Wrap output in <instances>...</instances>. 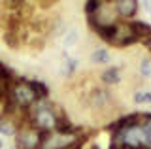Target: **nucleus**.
Segmentation results:
<instances>
[{"mask_svg":"<svg viewBox=\"0 0 151 149\" xmlns=\"http://www.w3.org/2000/svg\"><path fill=\"white\" fill-rule=\"evenodd\" d=\"M89 23H91V27L98 32V36H100L102 40L110 42V44H113V42H115L119 23H111V25H96V23H93V21H89Z\"/></svg>","mask_w":151,"mask_h":149,"instance_id":"obj_4","label":"nucleus"},{"mask_svg":"<svg viewBox=\"0 0 151 149\" xmlns=\"http://www.w3.org/2000/svg\"><path fill=\"white\" fill-rule=\"evenodd\" d=\"M91 59H93V62H108L110 60V53H108L106 49H96L94 53L91 55Z\"/></svg>","mask_w":151,"mask_h":149,"instance_id":"obj_9","label":"nucleus"},{"mask_svg":"<svg viewBox=\"0 0 151 149\" xmlns=\"http://www.w3.org/2000/svg\"><path fill=\"white\" fill-rule=\"evenodd\" d=\"M28 87H30V91H32V95L36 96V100H45L47 98V95H49V89H47V85L45 83H42V81H28Z\"/></svg>","mask_w":151,"mask_h":149,"instance_id":"obj_6","label":"nucleus"},{"mask_svg":"<svg viewBox=\"0 0 151 149\" xmlns=\"http://www.w3.org/2000/svg\"><path fill=\"white\" fill-rule=\"evenodd\" d=\"M136 104H151V92L149 91H138L134 95Z\"/></svg>","mask_w":151,"mask_h":149,"instance_id":"obj_11","label":"nucleus"},{"mask_svg":"<svg viewBox=\"0 0 151 149\" xmlns=\"http://www.w3.org/2000/svg\"><path fill=\"white\" fill-rule=\"evenodd\" d=\"M140 74L144 77H149L151 76V60L149 59H144L142 60V64H140Z\"/></svg>","mask_w":151,"mask_h":149,"instance_id":"obj_13","label":"nucleus"},{"mask_svg":"<svg viewBox=\"0 0 151 149\" xmlns=\"http://www.w3.org/2000/svg\"><path fill=\"white\" fill-rule=\"evenodd\" d=\"M129 27H130L132 34L136 36V40H147L151 36V25H147L144 21H130Z\"/></svg>","mask_w":151,"mask_h":149,"instance_id":"obj_5","label":"nucleus"},{"mask_svg":"<svg viewBox=\"0 0 151 149\" xmlns=\"http://www.w3.org/2000/svg\"><path fill=\"white\" fill-rule=\"evenodd\" d=\"M57 117H59V115H57L47 104L42 102V104L34 110V113H32V125L36 127V130H42V132H51V130H55Z\"/></svg>","mask_w":151,"mask_h":149,"instance_id":"obj_1","label":"nucleus"},{"mask_svg":"<svg viewBox=\"0 0 151 149\" xmlns=\"http://www.w3.org/2000/svg\"><path fill=\"white\" fill-rule=\"evenodd\" d=\"M100 6H102L100 0H89L85 4V11H87V15H94V13L100 11Z\"/></svg>","mask_w":151,"mask_h":149,"instance_id":"obj_10","label":"nucleus"},{"mask_svg":"<svg viewBox=\"0 0 151 149\" xmlns=\"http://www.w3.org/2000/svg\"><path fill=\"white\" fill-rule=\"evenodd\" d=\"M113 10L119 17L123 19H129V17L136 15V11H138V6L140 4L136 2V0H117V2H113Z\"/></svg>","mask_w":151,"mask_h":149,"instance_id":"obj_3","label":"nucleus"},{"mask_svg":"<svg viewBox=\"0 0 151 149\" xmlns=\"http://www.w3.org/2000/svg\"><path fill=\"white\" fill-rule=\"evenodd\" d=\"M110 98H111L110 92L98 89V91H94L93 95H91V104L94 106V108H102V106H106L108 102H110Z\"/></svg>","mask_w":151,"mask_h":149,"instance_id":"obj_7","label":"nucleus"},{"mask_svg":"<svg viewBox=\"0 0 151 149\" xmlns=\"http://www.w3.org/2000/svg\"><path fill=\"white\" fill-rule=\"evenodd\" d=\"M0 149H2V142H0Z\"/></svg>","mask_w":151,"mask_h":149,"instance_id":"obj_17","label":"nucleus"},{"mask_svg":"<svg viewBox=\"0 0 151 149\" xmlns=\"http://www.w3.org/2000/svg\"><path fill=\"white\" fill-rule=\"evenodd\" d=\"M144 44H145V45H147V47H149V51H151V36H149V38H147V40H144Z\"/></svg>","mask_w":151,"mask_h":149,"instance_id":"obj_15","label":"nucleus"},{"mask_svg":"<svg viewBox=\"0 0 151 149\" xmlns=\"http://www.w3.org/2000/svg\"><path fill=\"white\" fill-rule=\"evenodd\" d=\"M144 6H147L145 10H151V2H144Z\"/></svg>","mask_w":151,"mask_h":149,"instance_id":"obj_16","label":"nucleus"},{"mask_svg":"<svg viewBox=\"0 0 151 149\" xmlns=\"http://www.w3.org/2000/svg\"><path fill=\"white\" fill-rule=\"evenodd\" d=\"M8 96L13 100L15 106H21V108H28L36 102V96L32 95L30 87H28V81H19L9 89Z\"/></svg>","mask_w":151,"mask_h":149,"instance_id":"obj_2","label":"nucleus"},{"mask_svg":"<svg viewBox=\"0 0 151 149\" xmlns=\"http://www.w3.org/2000/svg\"><path fill=\"white\" fill-rule=\"evenodd\" d=\"M72 42H76V32H70V34H68V40H66V45H70Z\"/></svg>","mask_w":151,"mask_h":149,"instance_id":"obj_14","label":"nucleus"},{"mask_svg":"<svg viewBox=\"0 0 151 149\" xmlns=\"http://www.w3.org/2000/svg\"><path fill=\"white\" fill-rule=\"evenodd\" d=\"M102 81L106 85H115V83L121 81V76H119V68H108L106 72L102 74Z\"/></svg>","mask_w":151,"mask_h":149,"instance_id":"obj_8","label":"nucleus"},{"mask_svg":"<svg viewBox=\"0 0 151 149\" xmlns=\"http://www.w3.org/2000/svg\"><path fill=\"white\" fill-rule=\"evenodd\" d=\"M0 132L6 134V136H12V134H15V127H13L9 121L6 119H0Z\"/></svg>","mask_w":151,"mask_h":149,"instance_id":"obj_12","label":"nucleus"}]
</instances>
